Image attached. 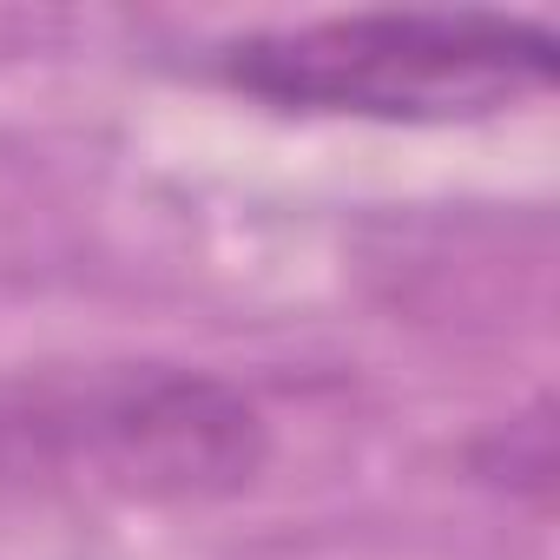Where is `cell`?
Wrapping results in <instances>:
<instances>
[{
	"mask_svg": "<svg viewBox=\"0 0 560 560\" xmlns=\"http://www.w3.org/2000/svg\"><path fill=\"white\" fill-rule=\"evenodd\" d=\"M553 73V27L494 8H363L231 34L211 54V80L270 113L370 126H475L540 100Z\"/></svg>",
	"mask_w": 560,
	"mask_h": 560,
	"instance_id": "obj_1",
	"label": "cell"
},
{
	"mask_svg": "<svg viewBox=\"0 0 560 560\" xmlns=\"http://www.w3.org/2000/svg\"><path fill=\"white\" fill-rule=\"evenodd\" d=\"M264 455L257 402L185 363L0 383V488H93L185 508L250 488Z\"/></svg>",
	"mask_w": 560,
	"mask_h": 560,
	"instance_id": "obj_2",
	"label": "cell"
}]
</instances>
